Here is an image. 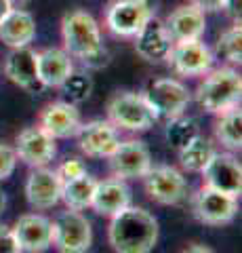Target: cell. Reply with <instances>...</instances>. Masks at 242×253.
I'll return each instance as SVG.
<instances>
[{
  "mask_svg": "<svg viewBox=\"0 0 242 253\" xmlns=\"http://www.w3.org/2000/svg\"><path fill=\"white\" fill-rule=\"evenodd\" d=\"M158 219L141 207H129L112 215L107 239L116 253H152L158 243Z\"/></svg>",
  "mask_w": 242,
  "mask_h": 253,
  "instance_id": "obj_1",
  "label": "cell"
},
{
  "mask_svg": "<svg viewBox=\"0 0 242 253\" xmlns=\"http://www.w3.org/2000/svg\"><path fill=\"white\" fill-rule=\"evenodd\" d=\"M64 49L69 57L80 59L87 68L99 70L110 63V53L101 42V30L95 17L87 11H72L61 21Z\"/></svg>",
  "mask_w": 242,
  "mask_h": 253,
  "instance_id": "obj_2",
  "label": "cell"
},
{
  "mask_svg": "<svg viewBox=\"0 0 242 253\" xmlns=\"http://www.w3.org/2000/svg\"><path fill=\"white\" fill-rule=\"evenodd\" d=\"M240 95H242L240 74L234 68H219L200 83L196 91V99L200 108L219 116L228 112V110L240 106Z\"/></svg>",
  "mask_w": 242,
  "mask_h": 253,
  "instance_id": "obj_3",
  "label": "cell"
},
{
  "mask_svg": "<svg viewBox=\"0 0 242 253\" xmlns=\"http://www.w3.org/2000/svg\"><path fill=\"white\" fill-rule=\"evenodd\" d=\"M107 118L116 129H127V131H147L158 116L147 104L143 93H131L122 91L116 93L107 101Z\"/></svg>",
  "mask_w": 242,
  "mask_h": 253,
  "instance_id": "obj_4",
  "label": "cell"
},
{
  "mask_svg": "<svg viewBox=\"0 0 242 253\" xmlns=\"http://www.w3.org/2000/svg\"><path fill=\"white\" fill-rule=\"evenodd\" d=\"M53 245L59 253H87L93 245L91 221L80 211L66 209L51 221Z\"/></svg>",
  "mask_w": 242,
  "mask_h": 253,
  "instance_id": "obj_5",
  "label": "cell"
},
{
  "mask_svg": "<svg viewBox=\"0 0 242 253\" xmlns=\"http://www.w3.org/2000/svg\"><path fill=\"white\" fill-rule=\"evenodd\" d=\"M192 209L198 221L207 226H225L238 213V196L202 186L192 199Z\"/></svg>",
  "mask_w": 242,
  "mask_h": 253,
  "instance_id": "obj_6",
  "label": "cell"
},
{
  "mask_svg": "<svg viewBox=\"0 0 242 253\" xmlns=\"http://www.w3.org/2000/svg\"><path fill=\"white\" fill-rule=\"evenodd\" d=\"M152 17V4L147 0H114L107 6L105 26L116 36L135 38Z\"/></svg>",
  "mask_w": 242,
  "mask_h": 253,
  "instance_id": "obj_7",
  "label": "cell"
},
{
  "mask_svg": "<svg viewBox=\"0 0 242 253\" xmlns=\"http://www.w3.org/2000/svg\"><path fill=\"white\" fill-rule=\"evenodd\" d=\"M143 95L147 104L156 112V116L167 118V121L181 116L187 104H190V91L185 89V84L175 81V78H158V81H154L147 86Z\"/></svg>",
  "mask_w": 242,
  "mask_h": 253,
  "instance_id": "obj_8",
  "label": "cell"
},
{
  "mask_svg": "<svg viewBox=\"0 0 242 253\" xmlns=\"http://www.w3.org/2000/svg\"><path fill=\"white\" fill-rule=\"evenodd\" d=\"M141 179L145 181V192L150 194V199L160 205H179L187 196V181L183 173L169 165H152Z\"/></svg>",
  "mask_w": 242,
  "mask_h": 253,
  "instance_id": "obj_9",
  "label": "cell"
},
{
  "mask_svg": "<svg viewBox=\"0 0 242 253\" xmlns=\"http://www.w3.org/2000/svg\"><path fill=\"white\" fill-rule=\"evenodd\" d=\"M110 167L116 179H141L152 167L150 150L139 139L120 141L110 156Z\"/></svg>",
  "mask_w": 242,
  "mask_h": 253,
  "instance_id": "obj_10",
  "label": "cell"
},
{
  "mask_svg": "<svg viewBox=\"0 0 242 253\" xmlns=\"http://www.w3.org/2000/svg\"><path fill=\"white\" fill-rule=\"evenodd\" d=\"M205 186L219 192L240 196L242 192V167L240 161L230 152H215L208 165L202 169Z\"/></svg>",
  "mask_w": 242,
  "mask_h": 253,
  "instance_id": "obj_11",
  "label": "cell"
},
{
  "mask_svg": "<svg viewBox=\"0 0 242 253\" xmlns=\"http://www.w3.org/2000/svg\"><path fill=\"white\" fill-rule=\"evenodd\" d=\"M15 154L17 161H23L32 169L46 167L57 154V146L49 133L40 126H28L17 135V144H15Z\"/></svg>",
  "mask_w": 242,
  "mask_h": 253,
  "instance_id": "obj_12",
  "label": "cell"
},
{
  "mask_svg": "<svg viewBox=\"0 0 242 253\" xmlns=\"http://www.w3.org/2000/svg\"><path fill=\"white\" fill-rule=\"evenodd\" d=\"M78 146L91 158H110L120 144L118 129L110 121H91L76 133Z\"/></svg>",
  "mask_w": 242,
  "mask_h": 253,
  "instance_id": "obj_13",
  "label": "cell"
},
{
  "mask_svg": "<svg viewBox=\"0 0 242 253\" xmlns=\"http://www.w3.org/2000/svg\"><path fill=\"white\" fill-rule=\"evenodd\" d=\"M171 66L181 76H200L207 74L213 66V53L200 41H181L173 42L169 57Z\"/></svg>",
  "mask_w": 242,
  "mask_h": 253,
  "instance_id": "obj_14",
  "label": "cell"
},
{
  "mask_svg": "<svg viewBox=\"0 0 242 253\" xmlns=\"http://www.w3.org/2000/svg\"><path fill=\"white\" fill-rule=\"evenodd\" d=\"M15 239L21 251L26 253H44L53 245V226L51 219L40 213H26L13 226Z\"/></svg>",
  "mask_w": 242,
  "mask_h": 253,
  "instance_id": "obj_15",
  "label": "cell"
},
{
  "mask_svg": "<svg viewBox=\"0 0 242 253\" xmlns=\"http://www.w3.org/2000/svg\"><path fill=\"white\" fill-rule=\"evenodd\" d=\"M4 74L11 83L30 93H38L42 89V83L38 78V53L30 46H19L6 55Z\"/></svg>",
  "mask_w": 242,
  "mask_h": 253,
  "instance_id": "obj_16",
  "label": "cell"
},
{
  "mask_svg": "<svg viewBox=\"0 0 242 253\" xmlns=\"http://www.w3.org/2000/svg\"><path fill=\"white\" fill-rule=\"evenodd\" d=\"M80 125V112L69 101H53L42 110L40 118H38V126L44 129L53 139L74 137Z\"/></svg>",
  "mask_w": 242,
  "mask_h": 253,
  "instance_id": "obj_17",
  "label": "cell"
},
{
  "mask_svg": "<svg viewBox=\"0 0 242 253\" xmlns=\"http://www.w3.org/2000/svg\"><path fill=\"white\" fill-rule=\"evenodd\" d=\"M61 188H64V179L59 177L57 171L36 167L30 173L26 184L28 203L34 209H51L61 201Z\"/></svg>",
  "mask_w": 242,
  "mask_h": 253,
  "instance_id": "obj_18",
  "label": "cell"
},
{
  "mask_svg": "<svg viewBox=\"0 0 242 253\" xmlns=\"http://www.w3.org/2000/svg\"><path fill=\"white\" fill-rule=\"evenodd\" d=\"M173 38H171L167 26L154 15L147 23L141 28V32L135 36V49L147 61H162L169 57L171 46H173Z\"/></svg>",
  "mask_w": 242,
  "mask_h": 253,
  "instance_id": "obj_19",
  "label": "cell"
},
{
  "mask_svg": "<svg viewBox=\"0 0 242 253\" xmlns=\"http://www.w3.org/2000/svg\"><path fill=\"white\" fill-rule=\"evenodd\" d=\"M165 26L175 42L200 41L207 30V17H205V13L196 9L194 4H181L167 17Z\"/></svg>",
  "mask_w": 242,
  "mask_h": 253,
  "instance_id": "obj_20",
  "label": "cell"
},
{
  "mask_svg": "<svg viewBox=\"0 0 242 253\" xmlns=\"http://www.w3.org/2000/svg\"><path fill=\"white\" fill-rule=\"evenodd\" d=\"M131 205V190L122 179H104L97 181L95 192H93L91 207L95 209L99 215L112 217L118 211L127 209Z\"/></svg>",
  "mask_w": 242,
  "mask_h": 253,
  "instance_id": "obj_21",
  "label": "cell"
},
{
  "mask_svg": "<svg viewBox=\"0 0 242 253\" xmlns=\"http://www.w3.org/2000/svg\"><path fill=\"white\" fill-rule=\"evenodd\" d=\"M36 38V21L28 11L13 9L6 17L0 21V41L11 49L30 46Z\"/></svg>",
  "mask_w": 242,
  "mask_h": 253,
  "instance_id": "obj_22",
  "label": "cell"
},
{
  "mask_svg": "<svg viewBox=\"0 0 242 253\" xmlns=\"http://www.w3.org/2000/svg\"><path fill=\"white\" fill-rule=\"evenodd\" d=\"M72 72L74 63L66 49H44L38 53V78L42 86H61Z\"/></svg>",
  "mask_w": 242,
  "mask_h": 253,
  "instance_id": "obj_23",
  "label": "cell"
},
{
  "mask_svg": "<svg viewBox=\"0 0 242 253\" xmlns=\"http://www.w3.org/2000/svg\"><path fill=\"white\" fill-rule=\"evenodd\" d=\"M95 186H97V179H93L89 173H84V175L76 177V179L64 181V188H61V201L68 205V209L82 211V209L91 207Z\"/></svg>",
  "mask_w": 242,
  "mask_h": 253,
  "instance_id": "obj_24",
  "label": "cell"
},
{
  "mask_svg": "<svg viewBox=\"0 0 242 253\" xmlns=\"http://www.w3.org/2000/svg\"><path fill=\"white\" fill-rule=\"evenodd\" d=\"M217 152L213 141L198 135L194 141H190L183 150H179V161H181V167L190 173H202V169L208 165V161L213 158V154Z\"/></svg>",
  "mask_w": 242,
  "mask_h": 253,
  "instance_id": "obj_25",
  "label": "cell"
},
{
  "mask_svg": "<svg viewBox=\"0 0 242 253\" xmlns=\"http://www.w3.org/2000/svg\"><path fill=\"white\" fill-rule=\"evenodd\" d=\"M215 137L228 150H240L242 148V112H240V106L219 114V121L215 125Z\"/></svg>",
  "mask_w": 242,
  "mask_h": 253,
  "instance_id": "obj_26",
  "label": "cell"
},
{
  "mask_svg": "<svg viewBox=\"0 0 242 253\" xmlns=\"http://www.w3.org/2000/svg\"><path fill=\"white\" fill-rule=\"evenodd\" d=\"M167 141L171 148L175 150H183L190 141H194L200 135V129H198V123L194 118H187V116H175L167 121Z\"/></svg>",
  "mask_w": 242,
  "mask_h": 253,
  "instance_id": "obj_27",
  "label": "cell"
},
{
  "mask_svg": "<svg viewBox=\"0 0 242 253\" xmlns=\"http://www.w3.org/2000/svg\"><path fill=\"white\" fill-rule=\"evenodd\" d=\"M217 55L223 57L228 63L242 61V28L240 23H234L230 30H225L217 41Z\"/></svg>",
  "mask_w": 242,
  "mask_h": 253,
  "instance_id": "obj_28",
  "label": "cell"
},
{
  "mask_svg": "<svg viewBox=\"0 0 242 253\" xmlns=\"http://www.w3.org/2000/svg\"><path fill=\"white\" fill-rule=\"evenodd\" d=\"M61 89L69 97V104H80V101L89 99V95L93 91V81L84 72H72L66 78V83L61 84Z\"/></svg>",
  "mask_w": 242,
  "mask_h": 253,
  "instance_id": "obj_29",
  "label": "cell"
},
{
  "mask_svg": "<svg viewBox=\"0 0 242 253\" xmlns=\"http://www.w3.org/2000/svg\"><path fill=\"white\" fill-rule=\"evenodd\" d=\"M15 167H17V154H15V148L0 144V181L9 179L13 175Z\"/></svg>",
  "mask_w": 242,
  "mask_h": 253,
  "instance_id": "obj_30",
  "label": "cell"
},
{
  "mask_svg": "<svg viewBox=\"0 0 242 253\" xmlns=\"http://www.w3.org/2000/svg\"><path fill=\"white\" fill-rule=\"evenodd\" d=\"M59 177L64 181H69V179H76L87 173V167H84L82 161H78V158H69V161H66L64 165L59 167Z\"/></svg>",
  "mask_w": 242,
  "mask_h": 253,
  "instance_id": "obj_31",
  "label": "cell"
},
{
  "mask_svg": "<svg viewBox=\"0 0 242 253\" xmlns=\"http://www.w3.org/2000/svg\"><path fill=\"white\" fill-rule=\"evenodd\" d=\"M0 253H21V247L15 239L13 228L0 224Z\"/></svg>",
  "mask_w": 242,
  "mask_h": 253,
  "instance_id": "obj_32",
  "label": "cell"
},
{
  "mask_svg": "<svg viewBox=\"0 0 242 253\" xmlns=\"http://www.w3.org/2000/svg\"><path fill=\"white\" fill-rule=\"evenodd\" d=\"M230 0H190V4H194L202 13H219L228 9Z\"/></svg>",
  "mask_w": 242,
  "mask_h": 253,
  "instance_id": "obj_33",
  "label": "cell"
},
{
  "mask_svg": "<svg viewBox=\"0 0 242 253\" xmlns=\"http://www.w3.org/2000/svg\"><path fill=\"white\" fill-rule=\"evenodd\" d=\"M13 11V2L11 0H0V21Z\"/></svg>",
  "mask_w": 242,
  "mask_h": 253,
  "instance_id": "obj_34",
  "label": "cell"
},
{
  "mask_svg": "<svg viewBox=\"0 0 242 253\" xmlns=\"http://www.w3.org/2000/svg\"><path fill=\"white\" fill-rule=\"evenodd\" d=\"M183 253H215V251L205 247V245H190L187 249H183Z\"/></svg>",
  "mask_w": 242,
  "mask_h": 253,
  "instance_id": "obj_35",
  "label": "cell"
},
{
  "mask_svg": "<svg viewBox=\"0 0 242 253\" xmlns=\"http://www.w3.org/2000/svg\"><path fill=\"white\" fill-rule=\"evenodd\" d=\"M6 209V194L0 190V215H2V211Z\"/></svg>",
  "mask_w": 242,
  "mask_h": 253,
  "instance_id": "obj_36",
  "label": "cell"
},
{
  "mask_svg": "<svg viewBox=\"0 0 242 253\" xmlns=\"http://www.w3.org/2000/svg\"><path fill=\"white\" fill-rule=\"evenodd\" d=\"M11 2H13V6H15V4H19V6H21V4H28V2H32V0H11Z\"/></svg>",
  "mask_w": 242,
  "mask_h": 253,
  "instance_id": "obj_37",
  "label": "cell"
}]
</instances>
